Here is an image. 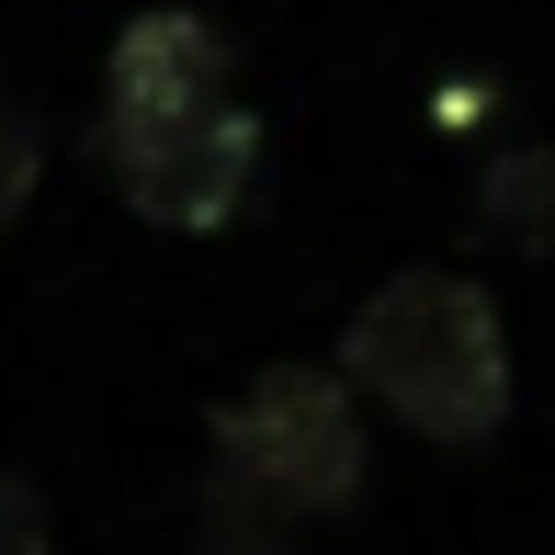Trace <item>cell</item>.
<instances>
[{
	"label": "cell",
	"mask_w": 555,
	"mask_h": 555,
	"mask_svg": "<svg viewBox=\"0 0 555 555\" xmlns=\"http://www.w3.org/2000/svg\"><path fill=\"white\" fill-rule=\"evenodd\" d=\"M340 374L397 431H420L442 453H476L511 420V318H499V295L476 284V272L409 261V272H386V284L351 307Z\"/></svg>",
	"instance_id": "obj_1"
},
{
	"label": "cell",
	"mask_w": 555,
	"mask_h": 555,
	"mask_svg": "<svg viewBox=\"0 0 555 555\" xmlns=\"http://www.w3.org/2000/svg\"><path fill=\"white\" fill-rule=\"evenodd\" d=\"M216 465L238 488H261L284 521H330L363 499V397L340 363H261L238 397L216 409Z\"/></svg>",
	"instance_id": "obj_2"
},
{
	"label": "cell",
	"mask_w": 555,
	"mask_h": 555,
	"mask_svg": "<svg viewBox=\"0 0 555 555\" xmlns=\"http://www.w3.org/2000/svg\"><path fill=\"white\" fill-rule=\"evenodd\" d=\"M103 170L125 182V205H137L147 227H182V238H205V227H238V216H249V193H261V114L216 91V103L147 125V137H125Z\"/></svg>",
	"instance_id": "obj_3"
},
{
	"label": "cell",
	"mask_w": 555,
	"mask_h": 555,
	"mask_svg": "<svg viewBox=\"0 0 555 555\" xmlns=\"http://www.w3.org/2000/svg\"><path fill=\"white\" fill-rule=\"evenodd\" d=\"M227 35L205 12H182V0H159V12H137L114 35V57H103V114H91V159H114L125 137H147V125H170V114H193V103H216L227 91Z\"/></svg>",
	"instance_id": "obj_4"
},
{
	"label": "cell",
	"mask_w": 555,
	"mask_h": 555,
	"mask_svg": "<svg viewBox=\"0 0 555 555\" xmlns=\"http://www.w3.org/2000/svg\"><path fill=\"white\" fill-rule=\"evenodd\" d=\"M476 238L521 249V261L555 249V147H499V159L476 170Z\"/></svg>",
	"instance_id": "obj_5"
},
{
	"label": "cell",
	"mask_w": 555,
	"mask_h": 555,
	"mask_svg": "<svg viewBox=\"0 0 555 555\" xmlns=\"http://www.w3.org/2000/svg\"><path fill=\"white\" fill-rule=\"evenodd\" d=\"M193 544H205V555H295V521L272 511L261 488H238L227 465H205V499H193Z\"/></svg>",
	"instance_id": "obj_6"
},
{
	"label": "cell",
	"mask_w": 555,
	"mask_h": 555,
	"mask_svg": "<svg viewBox=\"0 0 555 555\" xmlns=\"http://www.w3.org/2000/svg\"><path fill=\"white\" fill-rule=\"evenodd\" d=\"M35 182H46V125L0 91V238L23 227V205H35Z\"/></svg>",
	"instance_id": "obj_7"
},
{
	"label": "cell",
	"mask_w": 555,
	"mask_h": 555,
	"mask_svg": "<svg viewBox=\"0 0 555 555\" xmlns=\"http://www.w3.org/2000/svg\"><path fill=\"white\" fill-rule=\"evenodd\" d=\"M57 544V511H46V488L23 465H0V555H46Z\"/></svg>",
	"instance_id": "obj_8"
}]
</instances>
